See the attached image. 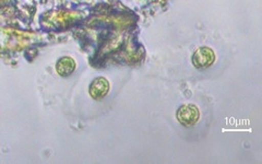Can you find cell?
I'll list each match as a JSON object with an SVG mask.
<instances>
[{"instance_id": "obj_4", "label": "cell", "mask_w": 262, "mask_h": 164, "mask_svg": "<svg viewBox=\"0 0 262 164\" xmlns=\"http://www.w3.org/2000/svg\"><path fill=\"white\" fill-rule=\"evenodd\" d=\"M77 64L70 56H64L56 63V71L61 77H69L76 70Z\"/></svg>"}, {"instance_id": "obj_3", "label": "cell", "mask_w": 262, "mask_h": 164, "mask_svg": "<svg viewBox=\"0 0 262 164\" xmlns=\"http://www.w3.org/2000/svg\"><path fill=\"white\" fill-rule=\"evenodd\" d=\"M110 82L104 77L95 78L89 87V93L96 101H101L110 92Z\"/></svg>"}, {"instance_id": "obj_2", "label": "cell", "mask_w": 262, "mask_h": 164, "mask_svg": "<svg viewBox=\"0 0 262 164\" xmlns=\"http://www.w3.org/2000/svg\"><path fill=\"white\" fill-rule=\"evenodd\" d=\"M215 61V53L211 47H199L191 56V63L196 69L209 68Z\"/></svg>"}, {"instance_id": "obj_1", "label": "cell", "mask_w": 262, "mask_h": 164, "mask_svg": "<svg viewBox=\"0 0 262 164\" xmlns=\"http://www.w3.org/2000/svg\"><path fill=\"white\" fill-rule=\"evenodd\" d=\"M176 118L184 127H192L200 119V111L194 104H184L178 108Z\"/></svg>"}]
</instances>
